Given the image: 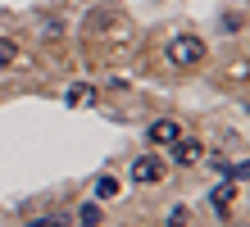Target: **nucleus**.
Instances as JSON below:
<instances>
[{
  "label": "nucleus",
  "mask_w": 250,
  "mask_h": 227,
  "mask_svg": "<svg viewBox=\"0 0 250 227\" xmlns=\"http://www.w3.org/2000/svg\"><path fill=\"white\" fill-rule=\"evenodd\" d=\"M164 59L173 68H200L205 64V41L196 32H173L164 41Z\"/></svg>",
  "instance_id": "obj_1"
},
{
  "label": "nucleus",
  "mask_w": 250,
  "mask_h": 227,
  "mask_svg": "<svg viewBox=\"0 0 250 227\" xmlns=\"http://www.w3.org/2000/svg\"><path fill=\"white\" fill-rule=\"evenodd\" d=\"M164 177H168V164L159 159V150L132 159V182H137V186H155V182H164Z\"/></svg>",
  "instance_id": "obj_2"
},
{
  "label": "nucleus",
  "mask_w": 250,
  "mask_h": 227,
  "mask_svg": "<svg viewBox=\"0 0 250 227\" xmlns=\"http://www.w3.org/2000/svg\"><path fill=\"white\" fill-rule=\"evenodd\" d=\"M178 136H182V123H178V118H155V123L146 127V141H150L155 150H168Z\"/></svg>",
  "instance_id": "obj_3"
},
{
  "label": "nucleus",
  "mask_w": 250,
  "mask_h": 227,
  "mask_svg": "<svg viewBox=\"0 0 250 227\" xmlns=\"http://www.w3.org/2000/svg\"><path fill=\"white\" fill-rule=\"evenodd\" d=\"M168 150H173V164H182V168H196V164L205 159V141H196V136H187V132Z\"/></svg>",
  "instance_id": "obj_4"
},
{
  "label": "nucleus",
  "mask_w": 250,
  "mask_h": 227,
  "mask_svg": "<svg viewBox=\"0 0 250 227\" xmlns=\"http://www.w3.org/2000/svg\"><path fill=\"white\" fill-rule=\"evenodd\" d=\"M209 205H214V209H218V214H223V218H228V209H232V205H237V182H232V177H228V182H218V186L209 191Z\"/></svg>",
  "instance_id": "obj_5"
},
{
  "label": "nucleus",
  "mask_w": 250,
  "mask_h": 227,
  "mask_svg": "<svg viewBox=\"0 0 250 227\" xmlns=\"http://www.w3.org/2000/svg\"><path fill=\"white\" fill-rule=\"evenodd\" d=\"M73 227H100V205L96 200H86L73 209Z\"/></svg>",
  "instance_id": "obj_6"
},
{
  "label": "nucleus",
  "mask_w": 250,
  "mask_h": 227,
  "mask_svg": "<svg viewBox=\"0 0 250 227\" xmlns=\"http://www.w3.org/2000/svg\"><path fill=\"white\" fill-rule=\"evenodd\" d=\"M14 59H19V41H14V37H0V68H9Z\"/></svg>",
  "instance_id": "obj_7"
},
{
  "label": "nucleus",
  "mask_w": 250,
  "mask_h": 227,
  "mask_svg": "<svg viewBox=\"0 0 250 227\" xmlns=\"http://www.w3.org/2000/svg\"><path fill=\"white\" fill-rule=\"evenodd\" d=\"M109 195H119V177H96V200H109Z\"/></svg>",
  "instance_id": "obj_8"
},
{
  "label": "nucleus",
  "mask_w": 250,
  "mask_h": 227,
  "mask_svg": "<svg viewBox=\"0 0 250 227\" xmlns=\"http://www.w3.org/2000/svg\"><path fill=\"white\" fill-rule=\"evenodd\" d=\"M91 100H96L91 86H68V104H91Z\"/></svg>",
  "instance_id": "obj_9"
},
{
  "label": "nucleus",
  "mask_w": 250,
  "mask_h": 227,
  "mask_svg": "<svg viewBox=\"0 0 250 227\" xmlns=\"http://www.w3.org/2000/svg\"><path fill=\"white\" fill-rule=\"evenodd\" d=\"M187 223H191V209L187 205H173L168 209V227H187Z\"/></svg>",
  "instance_id": "obj_10"
},
{
  "label": "nucleus",
  "mask_w": 250,
  "mask_h": 227,
  "mask_svg": "<svg viewBox=\"0 0 250 227\" xmlns=\"http://www.w3.org/2000/svg\"><path fill=\"white\" fill-rule=\"evenodd\" d=\"M27 227H64V214H41V218H27Z\"/></svg>",
  "instance_id": "obj_11"
},
{
  "label": "nucleus",
  "mask_w": 250,
  "mask_h": 227,
  "mask_svg": "<svg viewBox=\"0 0 250 227\" xmlns=\"http://www.w3.org/2000/svg\"><path fill=\"white\" fill-rule=\"evenodd\" d=\"M223 173H228V177H246V159H237V164H228Z\"/></svg>",
  "instance_id": "obj_12"
}]
</instances>
